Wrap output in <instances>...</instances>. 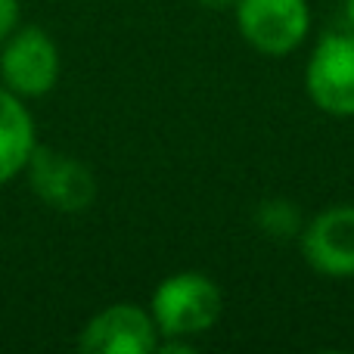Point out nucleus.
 Wrapping results in <instances>:
<instances>
[{"instance_id": "1", "label": "nucleus", "mask_w": 354, "mask_h": 354, "mask_svg": "<svg viewBox=\"0 0 354 354\" xmlns=\"http://www.w3.org/2000/svg\"><path fill=\"white\" fill-rule=\"evenodd\" d=\"M221 289L212 277L183 270V274L168 277L153 292L149 314L156 320L159 336L168 339H187L212 330L221 317Z\"/></svg>"}, {"instance_id": "2", "label": "nucleus", "mask_w": 354, "mask_h": 354, "mask_svg": "<svg viewBox=\"0 0 354 354\" xmlns=\"http://www.w3.org/2000/svg\"><path fill=\"white\" fill-rule=\"evenodd\" d=\"M0 78L16 97H44L59 78V50L37 25L12 28L0 50Z\"/></svg>"}, {"instance_id": "3", "label": "nucleus", "mask_w": 354, "mask_h": 354, "mask_svg": "<svg viewBox=\"0 0 354 354\" xmlns=\"http://www.w3.org/2000/svg\"><path fill=\"white\" fill-rule=\"evenodd\" d=\"M25 171H28V183L35 196L56 212L78 214L91 208L97 199V177L84 162H78L68 153L35 143Z\"/></svg>"}, {"instance_id": "4", "label": "nucleus", "mask_w": 354, "mask_h": 354, "mask_svg": "<svg viewBox=\"0 0 354 354\" xmlns=\"http://www.w3.org/2000/svg\"><path fill=\"white\" fill-rule=\"evenodd\" d=\"M236 22L243 37L268 56L295 50L308 35V0H236Z\"/></svg>"}, {"instance_id": "5", "label": "nucleus", "mask_w": 354, "mask_h": 354, "mask_svg": "<svg viewBox=\"0 0 354 354\" xmlns=\"http://www.w3.org/2000/svg\"><path fill=\"white\" fill-rule=\"evenodd\" d=\"M305 84L330 115H354V31H330L308 59Z\"/></svg>"}, {"instance_id": "6", "label": "nucleus", "mask_w": 354, "mask_h": 354, "mask_svg": "<svg viewBox=\"0 0 354 354\" xmlns=\"http://www.w3.org/2000/svg\"><path fill=\"white\" fill-rule=\"evenodd\" d=\"M78 348L87 354H149L159 348V330L149 311L122 301L87 320Z\"/></svg>"}, {"instance_id": "7", "label": "nucleus", "mask_w": 354, "mask_h": 354, "mask_svg": "<svg viewBox=\"0 0 354 354\" xmlns=\"http://www.w3.org/2000/svg\"><path fill=\"white\" fill-rule=\"evenodd\" d=\"M301 252L326 277H354V205L320 212L301 233Z\"/></svg>"}, {"instance_id": "8", "label": "nucleus", "mask_w": 354, "mask_h": 354, "mask_svg": "<svg viewBox=\"0 0 354 354\" xmlns=\"http://www.w3.org/2000/svg\"><path fill=\"white\" fill-rule=\"evenodd\" d=\"M35 143V122L22 106V97L0 84V187L28 165Z\"/></svg>"}, {"instance_id": "9", "label": "nucleus", "mask_w": 354, "mask_h": 354, "mask_svg": "<svg viewBox=\"0 0 354 354\" xmlns=\"http://www.w3.org/2000/svg\"><path fill=\"white\" fill-rule=\"evenodd\" d=\"M258 221H261L264 230L277 233V236H289V233L299 230V212L292 208V202H264Z\"/></svg>"}, {"instance_id": "10", "label": "nucleus", "mask_w": 354, "mask_h": 354, "mask_svg": "<svg viewBox=\"0 0 354 354\" xmlns=\"http://www.w3.org/2000/svg\"><path fill=\"white\" fill-rule=\"evenodd\" d=\"M19 25V0H0V44Z\"/></svg>"}, {"instance_id": "11", "label": "nucleus", "mask_w": 354, "mask_h": 354, "mask_svg": "<svg viewBox=\"0 0 354 354\" xmlns=\"http://www.w3.org/2000/svg\"><path fill=\"white\" fill-rule=\"evenodd\" d=\"M202 6H208V10H227V6H233L236 0H199Z\"/></svg>"}, {"instance_id": "12", "label": "nucleus", "mask_w": 354, "mask_h": 354, "mask_svg": "<svg viewBox=\"0 0 354 354\" xmlns=\"http://www.w3.org/2000/svg\"><path fill=\"white\" fill-rule=\"evenodd\" d=\"M345 12H348V22H351V28H354V0H345Z\"/></svg>"}]
</instances>
